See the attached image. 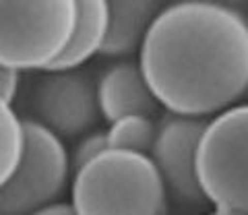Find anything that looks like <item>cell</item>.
<instances>
[{
	"label": "cell",
	"instance_id": "obj_13",
	"mask_svg": "<svg viewBox=\"0 0 248 215\" xmlns=\"http://www.w3.org/2000/svg\"><path fill=\"white\" fill-rule=\"evenodd\" d=\"M110 149L108 145V133L102 128H93L89 133H85L83 137H79L71 151V166H73V174L79 170L81 166H85L89 159H93L95 155H99L102 151Z\"/></svg>",
	"mask_w": 248,
	"mask_h": 215
},
{
	"label": "cell",
	"instance_id": "obj_11",
	"mask_svg": "<svg viewBox=\"0 0 248 215\" xmlns=\"http://www.w3.org/2000/svg\"><path fill=\"white\" fill-rule=\"evenodd\" d=\"M159 120L155 116H145V114H133L124 116L108 124V145L112 149H126L149 155L157 137Z\"/></svg>",
	"mask_w": 248,
	"mask_h": 215
},
{
	"label": "cell",
	"instance_id": "obj_17",
	"mask_svg": "<svg viewBox=\"0 0 248 215\" xmlns=\"http://www.w3.org/2000/svg\"><path fill=\"white\" fill-rule=\"evenodd\" d=\"M205 215H238V213H223V211H209V213H205Z\"/></svg>",
	"mask_w": 248,
	"mask_h": 215
},
{
	"label": "cell",
	"instance_id": "obj_1",
	"mask_svg": "<svg viewBox=\"0 0 248 215\" xmlns=\"http://www.w3.org/2000/svg\"><path fill=\"white\" fill-rule=\"evenodd\" d=\"M139 64L166 112L211 118L248 93V17L226 4L174 0L147 31Z\"/></svg>",
	"mask_w": 248,
	"mask_h": 215
},
{
	"label": "cell",
	"instance_id": "obj_6",
	"mask_svg": "<svg viewBox=\"0 0 248 215\" xmlns=\"http://www.w3.org/2000/svg\"><path fill=\"white\" fill-rule=\"evenodd\" d=\"M35 120L60 139H79L97 128L102 118L97 79L85 68L44 71L31 95Z\"/></svg>",
	"mask_w": 248,
	"mask_h": 215
},
{
	"label": "cell",
	"instance_id": "obj_5",
	"mask_svg": "<svg viewBox=\"0 0 248 215\" xmlns=\"http://www.w3.org/2000/svg\"><path fill=\"white\" fill-rule=\"evenodd\" d=\"M25 147L11 180L0 188V215H31L60 203L71 190L73 166L64 139L35 118H23Z\"/></svg>",
	"mask_w": 248,
	"mask_h": 215
},
{
	"label": "cell",
	"instance_id": "obj_10",
	"mask_svg": "<svg viewBox=\"0 0 248 215\" xmlns=\"http://www.w3.org/2000/svg\"><path fill=\"white\" fill-rule=\"evenodd\" d=\"M112 31L108 0H77V25L73 40L54 68H83L91 58L102 56Z\"/></svg>",
	"mask_w": 248,
	"mask_h": 215
},
{
	"label": "cell",
	"instance_id": "obj_15",
	"mask_svg": "<svg viewBox=\"0 0 248 215\" xmlns=\"http://www.w3.org/2000/svg\"><path fill=\"white\" fill-rule=\"evenodd\" d=\"M31 215H77V213H75L73 205L68 201H60V203H54L50 207H46V209L31 213Z\"/></svg>",
	"mask_w": 248,
	"mask_h": 215
},
{
	"label": "cell",
	"instance_id": "obj_9",
	"mask_svg": "<svg viewBox=\"0 0 248 215\" xmlns=\"http://www.w3.org/2000/svg\"><path fill=\"white\" fill-rule=\"evenodd\" d=\"M112 17V31L102 56L128 58L139 48L155 19L166 9L164 0H108Z\"/></svg>",
	"mask_w": 248,
	"mask_h": 215
},
{
	"label": "cell",
	"instance_id": "obj_8",
	"mask_svg": "<svg viewBox=\"0 0 248 215\" xmlns=\"http://www.w3.org/2000/svg\"><path fill=\"white\" fill-rule=\"evenodd\" d=\"M97 102L102 118L108 124L133 114L155 116L161 108L145 79L139 60L133 56L116 58L102 71L97 77Z\"/></svg>",
	"mask_w": 248,
	"mask_h": 215
},
{
	"label": "cell",
	"instance_id": "obj_7",
	"mask_svg": "<svg viewBox=\"0 0 248 215\" xmlns=\"http://www.w3.org/2000/svg\"><path fill=\"white\" fill-rule=\"evenodd\" d=\"M207 120L166 112V116L159 118L157 137L149 153L166 182L170 199L188 207L207 205L197 170L199 145Z\"/></svg>",
	"mask_w": 248,
	"mask_h": 215
},
{
	"label": "cell",
	"instance_id": "obj_3",
	"mask_svg": "<svg viewBox=\"0 0 248 215\" xmlns=\"http://www.w3.org/2000/svg\"><path fill=\"white\" fill-rule=\"evenodd\" d=\"M77 0H0V66L44 73L73 40Z\"/></svg>",
	"mask_w": 248,
	"mask_h": 215
},
{
	"label": "cell",
	"instance_id": "obj_4",
	"mask_svg": "<svg viewBox=\"0 0 248 215\" xmlns=\"http://www.w3.org/2000/svg\"><path fill=\"white\" fill-rule=\"evenodd\" d=\"M197 170L207 205L215 211L248 215V102L207 120Z\"/></svg>",
	"mask_w": 248,
	"mask_h": 215
},
{
	"label": "cell",
	"instance_id": "obj_16",
	"mask_svg": "<svg viewBox=\"0 0 248 215\" xmlns=\"http://www.w3.org/2000/svg\"><path fill=\"white\" fill-rule=\"evenodd\" d=\"M195 2H215V4H226V6H234V9H240V6L248 4V0H195Z\"/></svg>",
	"mask_w": 248,
	"mask_h": 215
},
{
	"label": "cell",
	"instance_id": "obj_14",
	"mask_svg": "<svg viewBox=\"0 0 248 215\" xmlns=\"http://www.w3.org/2000/svg\"><path fill=\"white\" fill-rule=\"evenodd\" d=\"M19 85H21V73H15L11 68L0 66V97L9 99L13 104L19 93Z\"/></svg>",
	"mask_w": 248,
	"mask_h": 215
},
{
	"label": "cell",
	"instance_id": "obj_12",
	"mask_svg": "<svg viewBox=\"0 0 248 215\" xmlns=\"http://www.w3.org/2000/svg\"><path fill=\"white\" fill-rule=\"evenodd\" d=\"M23 147H25L23 118L9 99L0 97V188L17 170Z\"/></svg>",
	"mask_w": 248,
	"mask_h": 215
},
{
	"label": "cell",
	"instance_id": "obj_2",
	"mask_svg": "<svg viewBox=\"0 0 248 215\" xmlns=\"http://www.w3.org/2000/svg\"><path fill=\"white\" fill-rule=\"evenodd\" d=\"M77 215H168L170 193L145 153L106 149L73 174Z\"/></svg>",
	"mask_w": 248,
	"mask_h": 215
}]
</instances>
